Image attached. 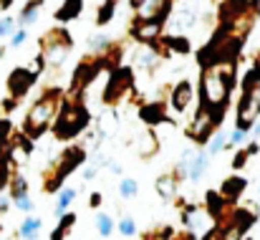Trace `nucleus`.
<instances>
[{"label":"nucleus","mask_w":260,"mask_h":240,"mask_svg":"<svg viewBox=\"0 0 260 240\" xmlns=\"http://www.w3.org/2000/svg\"><path fill=\"white\" fill-rule=\"evenodd\" d=\"M61 106H63L61 91H58V88L46 91V94L30 106V111H28V116H25V134H28L30 139L41 137V134L46 132V127L56 119V114H58Z\"/></svg>","instance_id":"f257e3e1"},{"label":"nucleus","mask_w":260,"mask_h":240,"mask_svg":"<svg viewBox=\"0 0 260 240\" xmlns=\"http://www.w3.org/2000/svg\"><path fill=\"white\" fill-rule=\"evenodd\" d=\"M230 88H233V81H228L222 74H217L215 66H205L202 79H200L202 106H207V109H212V111H220V109L228 104Z\"/></svg>","instance_id":"f03ea898"},{"label":"nucleus","mask_w":260,"mask_h":240,"mask_svg":"<svg viewBox=\"0 0 260 240\" xmlns=\"http://www.w3.org/2000/svg\"><path fill=\"white\" fill-rule=\"evenodd\" d=\"M88 124V111L81 104H63L53 119V134L58 139H71L84 132Z\"/></svg>","instance_id":"7ed1b4c3"},{"label":"nucleus","mask_w":260,"mask_h":240,"mask_svg":"<svg viewBox=\"0 0 260 240\" xmlns=\"http://www.w3.org/2000/svg\"><path fill=\"white\" fill-rule=\"evenodd\" d=\"M69 51H71V38L63 28H53L41 38V53H43L48 69H61Z\"/></svg>","instance_id":"20e7f679"},{"label":"nucleus","mask_w":260,"mask_h":240,"mask_svg":"<svg viewBox=\"0 0 260 240\" xmlns=\"http://www.w3.org/2000/svg\"><path fill=\"white\" fill-rule=\"evenodd\" d=\"M182 223L192 238H212V230H217V218L207 205L205 207H187L182 213Z\"/></svg>","instance_id":"39448f33"},{"label":"nucleus","mask_w":260,"mask_h":240,"mask_svg":"<svg viewBox=\"0 0 260 240\" xmlns=\"http://www.w3.org/2000/svg\"><path fill=\"white\" fill-rule=\"evenodd\" d=\"M84 157H86V152H84L81 147H71V149H66V155L61 157L58 167H56L53 172H46V174H43V187H46V192H56L58 185L63 182V177L71 174V172L84 162Z\"/></svg>","instance_id":"423d86ee"},{"label":"nucleus","mask_w":260,"mask_h":240,"mask_svg":"<svg viewBox=\"0 0 260 240\" xmlns=\"http://www.w3.org/2000/svg\"><path fill=\"white\" fill-rule=\"evenodd\" d=\"M222 116H225V109L212 111V109L202 106V109L197 111L194 122H192V124H189V129H187L189 139H194L197 144H207V139L212 137V132H215V129H217V124L222 122Z\"/></svg>","instance_id":"0eeeda50"},{"label":"nucleus","mask_w":260,"mask_h":240,"mask_svg":"<svg viewBox=\"0 0 260 240\" xmlns=\"http://www.w3.org/2000/svg\"><path fill=\"white\" fill-rule=\"evenodd\" d=\"M260 116V91H248L243 94L240 104H238V127L250 129Z\"/></svg>","instance_id":"6e6552de"},{"label":"nucleus","mask_w":260,"mask_h":240,"mask_svg":"<svg viewBox=\"0 0 260 240\" xmlns=\"http://www.w3.org/2000/svg\"><path fill=\"white\" fill-rule=\"evenodd\" d=\"M132 36L139 43H154L157 38H162V20L157 18H137L132 25Z\"/></svg>","instance_id":"1a4fd4ad"},{"label":"nucleus","mask_w":260,"mask_h":240,"mask_svg":"<svg viewBox=\"0 0 260 240\" xmlns=\"http://www.w3.org/2000/svg\"><path fill=\"white\" fill-rule=\"evenodd\" d=\"M38 79V76H33L28 69H15L13 74H10V79H8V88H10V96L13 99H23L25 94H28V88L33 86V81Z\"/></svg>","instance_id":"9d476101"},{"label":"nucleus","mask_w":260,"mask_h":240,"mask_svg":"<svg viewBox=\"0 0 260 240\" xmlns=\"http://www.w3.org/2000/svg\"><path fill=\"white\" fill-rule=\"evenodd\" d=\"M129 88H132V74L129 71H114L109 86H106V101H119Z\"/></svg>","instance_id":"9b49d317"},{"label":"nucleus","mask_w":260,"mask_h":240,"mask_svg":"<svg viewBox=\"0 0 260 240\" xmlns=\"http://www.w3.org/2000/svg\"><path fill=\"white\" fill-rule=\"evenodd\" d=\"M172 10V0H142V5L137 8L139 18H157L165 23V18Z\"/></svg>","instance_id":"f8f14e48"},{"label":"nucleus","mask_w":260,"mask_h":240,"mask_svg":"<svg viewBox=\"0 0 260 240\" xmlns=\"http://www.w3.org/2000/svg\"><path fill=\"white\" fill-rule=\"evenodd\" d=\"M192 96H194L192 83H189V81H179L172 88V94H170V104H172L174 111L182 114V111H187V106L192 104Z\"/></svg>","instance_id":"ddd939ff"},{"label":"nucleus","mask_w":260,"mask_h":240,"mask_svg":"<svg viewBox=\"0 0 260 240\" xmlns=\"http://www.w3.org/2000/svg\"><path fill=\"white\" fill-rule=\"evenodd\" d=\"M159 64H162V56H159L157 48H149V43H144V46L137 51L134 66H137L139 71H152V69H157Z\"/></svg>","instance_id":"4468645a"},{"label":"nucleus","mask_w":260,"mask_h":240,"mask_svg":"<svg viewBox=\"0 0 260 240\" xmlns=\"http://www.w3.org/2000/svg\"><path fill=\"white\" fill-rule=\"evenodd\" d=\"M210 152H194V157L189 160V167H187V177L192 179V182H200L202 177H205V172H207V167H210Z\"/></svg>","instance_id":"2eb2a0df"},{"label":"nucleus","mask_w":260,"mask_h":240,"mask_svg":"<svg viewBox=\"0 0 260 240\" xmlns=\"http://www.w3.org/2000/svg\"><path fill=\"white\" fill-rule=\"evenodd\" d=\"M248 187V182L243 179V177H238V174H233V177H228L225 182H222V187H220V195L225 197V202H233V200H238L240 195H243V190Z\"/></svg>","instance_id":"dca6fc26"},{"label":"nucleus","mask_w":260,"mask_h":240,"mask_svg":"<svg viewBox=\"0 0 260 240\" xmlns=\"http://www.w3.org/2000/svg\"><path fill=\"white\" fill-rule=\"evenodd\" d=\"M177 177H174V172H167V174H162L159 179H157V195L162 197V200H172L174 192H177Z\"/></svg>","instance_id":"f3484780"},{"label":"nucleus","mask_w":260,"mask_h":240,"mask_svg":"<svg viewBox=\"0 0 260 240\" xmlns=\"http://www.w3.org/2000/svg\"><path fill=\"white\" fill-rule=\"evenodd\" d=\"M41 5H43V0H28L25 3V8L20 10V18H18V23L25 28V25H30V23H36L38 20V15H41Z\"/></svg>","instance_id":"a211bd4d"},{"label":"nucleus","mask_w":260,"mask_h":240,"mask_svg":"<svg viewBox=\"0 0 260 240\" xmlns=\"http://www.w3.org/2000/svg\"><path fill=\"white\" fill-rule=\"evenodd\" d=\"M228 139H230V134H228L225 129H215V132H212V137L207 139V152H210V157L220 155V152L228 147Z\"/></svg>","instance_id":"6ab92c4d"},{"label":"nucleus","mask_w":260,"mask_h":240,"mask_svg":"<svg viewBox=\"0 0 260 240\" xmlns=\"http://www.w3.org/2000/svg\"><path fill=\"white\" fill-rule=\"evenodd\" d=\"M81 8H84V0H66V3L61 5V10L56 13V20L66 23V20H71V18L81 15Z\"/></svg>","instance_id":"aec40b11"},{"label":"nucleus","mask_w":260,"mask_h":240,"mask_svg":"<svg viewBox=\"0 0 260 240\" xmlns=\"http://www.w3.org/2000/svg\"><path fill=\"white\" fill-rule=\"evenodd\" d=\"M41 228H43V220L36 218V215H28V218L23 220V225L18 228V238H36Z\"/></svg>","instance_id":"412c9836"},{"label":"nucleus","mask_w":260,"mask_h":240,"mask_svg":"<svg viewBox=\"0 0 260 240\" xmlns=\"http://www.w3.org/2000/svg\"><path fill=\"white\" fill-rule=\"evenodd\" d=\"M76 195H79V192H76L74 187H63V190L58 192V202H56V210H53V213H56V215L61 218V215H63L66 210H69V205H71V202L76 200Z\"/></svg>","instance_id":"4be33fe9"},{"label":"nucleus","mask_w":260,"mask_h":240,"mask_svg":"<svg viewBox=\"0 0 260 240\" xmlns=\"http://www.w3.org/2000/svg\"><path fill=\"white\" fill-rule=\"evenodd\" d=\"M8 185H10V200H15V197H20V195H28V182H25L23 174L13 172L10 179H8Z\"/></svg>","instance_id":"5701e85b"},{"label":"nucleus","mask_w":260,"mask_h":240,"mask_svg":"<svg viewBox=\"0 0 260 240\" xmlns=\"http://www.w3.org/2000/svg\"><path fill=\"white\" fill-rule=\"evenodd\" d=\"M142 116L149 122V124H157V122H167V114H165V106L162 104H152V106H144L142 109Z\"/></svg>","instance_id":"b1692460"},{"label":"nucleus","mask_w":260,"mask_h":240,"mask_svg":"<svg viewBox=\"0 0 260 240\" xmlns=\"http://www.w3.org/2000/svg\"><path fill=\"white\" fill-rule=\"evenodd\" d=\"M96 230L101 238H109L114 233V218L109 213H96Z\"/></svg>","instance_id":"393cba45"},{"label":"nucleus","mask_w":260,"mask_h":240,"mask_svg":"<svg viewBox=\"0 0 260 240\" xmlns=\"http://www.w3.org/2000/svg\"><path fill=\"white\" fill-rule=\"evenodd\" d=\"M162 43H165V48H170V51H174V53H187V51H189L187 38H179V36H167Z\"/></svg>","instance_id":"a878e982"},{"label":"nucleus","mask_w":260,"mask_h":240,"mask_svg":"<svg viewBox=\"0 0 260 240\" xmlns=\"http://www.w3.org/2000/svg\"><path fill=\"white\" fill-rule=\"evenodd\" d=\"M114 10H116V0H104V5H101V10L96 13V23H99V25H106V23L111 20V15H114Z\"/></svg>","instance_id":"bb28decb"},{"label":"nucleus","mask_w":260,"mask_h":240,"mask_svg":"<svg viewBox=\"0 0 260 240\" xmlns=\"http://www.w3.org/2000/svg\"><path fill=\"white\" fill-rule=\"evenodd\" d=\"M76 223V215L74 213H63L61 215V225H58V230L51 235L53 240H58V238H66V230H71V225Z\"/></svg>","instance_id":"cd10ccee"},{"label":"nucleus","mask_w":260,"mask_h":240,"mask_svg":"<svg viewBox=\"0 0 260 240\" xmlns=\"http://www.w3.org/2000/svg\"><path fill=\"white\" fill-rule=\"evenodd\" d=\"M137 192H139V182H137V179L126 177V179L119 182V195H121V197H134Z\"/></svg>","instance_id":"c85d7f7f"},{"label":"nucleus","mask_w":260,"mask_h":240,"mask_svg":"<svg viewBox=\"0 0 260 240\" xmlns=\"http://www.w3.org/2000/svg\"><path fill=\"white\" fill-rule=\"evenodd\" d=\"M119 233H121L124 238H134V235H137V223H134L132 215H124V218L119 220Z\"/></svg>","instance_id":"c756f323"},{"label":"nucleus","mask_w":260,"mask_h":240,"mask_svg":"<svg viewBox=\"0 0 260 240\" xmlns=\"http://www.w3.org/2000/svg\"><path fill=\"white\" fill-rule=\"evenodd\" d=\"M248 137H250V132L248 129H243V127H238L233 134H230V139H228V147H238V144H245L248 142Z\"/></svg>","instance_id":"7c9ffc66"},{"label":"nucleus","mask_w":260,"mask_h":240,"mask_svg":"<svg viewBox=\"0 0 260 240\" xmlns=\"http://www.w3.org/2000/svg\"><path fill=\"white\" fill-rule=\"evenodd\" d=\"M109 46H111V41L106 36H91L88 38V48H93V51H106Z\"/></svg>","instance_id":"2f4dec72"},{"label":"nucleus","mask_w":260,"mask_h":240,"mask_svg":"<svg viewBox=\"0 0 260 240\" xmlns=\"http://www.w3.org/2000/svg\"><path fill=\"white\" fill-rule=\"evenodd\" d=\"M15 33V20L10 18V15H5L3 20H0V38H5V36H13Z\"/></svg>","instance_id":"473e14b6"},{"label":"nucleus","mask_w":260,"mask_h":240,"mask_svg":"<svg viewBox=\"0 0 260 240\" xmlns=\"http://www.w3.org/2000/svg\"><path fill=\"white\" fill-rule=\"evenodd\" d=\"M25 38H28V31L20 25V28H18L13 36H10V48H18V46H23V43H25Z\"/></svg>","instance_id":"72a5a7b5"},{"label":"nucleus","mask_w":260,"mask_h":240,"mask_svg":"<svg viewBox=\"0 0 260 240\" xmlns=\"http://www.w3.org/2000/svg\"><path fill=\"white\" fill-rule=\"evenodd\" d=\"M25 69H28V71H30L33 76H38V74H41V71L46 69V58H43V53H41V56H36V58H33V61H30V64L25 66Z\"/></svg>","instance_id":"f704fd0d"},{"label":"nucleus","mask_w":260,"mask_h":240,"mask_svg":"<svg viewBox=\"0 0 260 240\" xmlns=\"http://www.w3.org/2000/svg\"><path fill=\"white\" fill-rule=\"evenodd\" d=\"M13 202H15V207H18L20 213H30V210H33V200H30L28 195H20V197H15Z\"/></svg>","instance_id":"c9c22d12"},{"label":"nucleus","mask_w":260,"mask_h":240,"mask_svg":"<svg viewBox=\"0 0 260 240\" xmlns=\"http://www.w3.org/2000/svg\"><path fill=\"white\" fill-rule=\"evenodd\" d=\"M8 164H10L8 157H0V190H3V187L8 185V179H10V177H8V174H10V172H8Z\"/></svg>","instance_id":"e433bc0d"},{"label":"nucleus","mask_w":260,"mask_h":240,"mask_svg":"<svg viewBox=\"0 0 260 240\" xmlns=\"http://www.w3.org/2000/svg\"><path fill=\"white\" fill-rule=\"evenodd\" d=\"M248 157H250V152H248V149L238 152V155H235V160H233V167H235V169H240V167H243V164L248 162Z\"/></svg>","instance_id":"4c0bfd02"},{"label":"nucleus","mask_w":260,"mask_h":240,"mask_svg":"<svg viewBox=\"0 0 260 240\" xmlns=\"http://www.w3.org/2000/svg\"><path fill=\"white\" fill-rule=\"evenodd\" d=\"M88 205H91V207H99V205H101V195H99V192H91V197H88Z\"/></svg>","instance_id":"58836bf2"},{"label":"nucleus","mask_w":260,"mask_h":240,"mask_svg":"<svg viewBox=\"0 0 260 240\" xmlns=\"http://www.w3.org/2000/svg\"><path fill=\"white\" fill-rule=\"evenodd\" d=\"M96 177V167H86L84 169V179H93Z\"/></svg>","instance_id":"ea45409f"},{"label":"nucleus","mask_w":260,"mask_h":240,"mask_svg":"<svg viewBox=\"0 0 260 240\" xmlns=\"http://www.w3.org/2000/svg\"><path fill=\"white\" fill-rule=\"evenodd\" d=\"M109 169L114 172V174H121L124 169H121V164H116V162H109Z\"/></svg>","instance_id":"a19ab883"},{"label":"nucleus","mask_w":260,"mask_h":240,"mask_svg":"<svg viewBox=\"0 0 260 240\" xmlns=\"http://www.w3.org/2000/svg\"><path fill=\"white\" fill-rule=\"evenodd\" d=\"M8 205H10V200L0 197V215H5V213H8Z\"/></svg>","instance_id":"79ce46f5"},{"label":"nucleus","mask_w":260,"mask_h":240,"mask_svg":"<svg viewBox=\"0 0 260 240\" xmlns=\"http://www.w3.org/2000/svg\"><path fill=\"white\" fill-rule=\"evenodd\" d=\"M250 129H253V137H255V139H260V122H258V119H255V124H253Z\"/></svg>","instance_id":"37998d69"},{"label":"nucleus","mask_w":260,"mask_h":240,"mask_svg":"<svg viewBox=\"0 0 260 240\" xmlns=\"http://www.w3.org/2000/svg\"><path fill=\"white\" fill-rule=\"evenodd\" d=\"M10 3H13V0H0V10H5V8H8Z\"/></svg>","instance_id":"c03bdc74"},{"label":"nucleus","mask_w":260,"mask_h":240,"mask_svg":"<svg viewBox=\"0 0 260 240\" xmlns=\"http://www.w3.org/2000/svg\"><path fill=\"white\" fill-rule=\"evenodd\" d=\"M129 3H132V8H134V10H137V8L142 5V0H129Z\"/></svg>","instance_id":"a18cd8bd"},{"label":"nucleus","mask_w":260,"mask_h":240,"mask_svg":"<svg viewBox=\"0 0 260 240\" xmlns=\"http://www.w3.org/2000/svg\"><path fill=\"white\" fill-rule=\"evenodd\" d=\"M255 69H260V51H258V56H255Z\"/></svg>","instance_id":"49530a36"},{"label":"nucleus","mask_w":260,"mask_h":240,"mask_svg":"<svg viewBox=\"0 0 260 240\" xmlns=\"http://www.w3.org/2000/svg\"><path fill=\"white\" fill-rule=\"evenodd\" d=\"M3 56H5V48H0V58H3Z\"/></svg>","instance_id":"de8ad7c7"}]
</instances>
